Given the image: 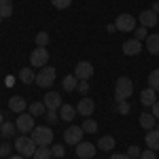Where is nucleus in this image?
Masks as SVG:
<instances>
[{"mask_svg":"<svg viewBox=\"0 0 159 159\" xmlns=\"http://www.w3.org/2000/svg\"><path fill=\"white\" fill-rule=\"evenodd\" d=\"M132 93H134V83H132V79H127V76L117 79V85H115V102H117V104H119V102H125Z\"/></svg>","mask_w":159,"mask_h":159,"instance_id":"obj_1","label":"nucleus"},{"mask_svg":"<svg viewBox=\"0 0 159 159\" xmlns=\"http://www.w3.org/2000/svg\"><path fill=\"white\" fill-rule=\"evenodd\" d=\"M30 138L36 142V147H51L53 132H51V127H47V125H38V127L32 129V136Z\"/></svg>","mask_w":159,"mask_h":159,"instance_id":"obj_2","label":"nucleus"},{"mask_svg":"<svg viewBox=\"0 0 159 159\" xmlns=\"http://www.w3.org/2000/svg\"><path fill=\"white\" fill-rule=\"evenodd\" d=\"M15 151L21 155V157H34V153H36V142L32 140V138H28V136H19L17 140H15Z\"/></svg>","mask_w":159,"mask_h":159,"instance_id":"obj_3","label":"nucleus"},{"mask_svg":"<svg viewBox=\"0 0 159 159\" xmlns=\"http://www.w3.org/2000/svg\"><path fill=\"white\" fill-rule=\"evenodd\" d=\"M53 81H55V68H51V66H45V68H40V72L36 74V83L38 87H43V89H49L53 85Z\"/></svg>","mask_w":159,"mask_h":159,"instance_id":"obj_4","label":"nucleus"},{"mask_svg":"<svg viewBox=\"0 0 159 159\" xmlns=\"http://www.w3.org/2000/svg\"><path fill=\"white\" fill-rule=\"evenodd\" d=\"M47 61H49V51L45 49V47H36V49L30 53V64H32V68H45Z\"/></svg>","mask_w":159,"mask_h":159,"instance_id":"obj_5","label":"nucleus"},{"mask_svg":"<svg viewBox=\"0 0 159 159\" xmlns=\"http://www.w3.org/2000/svg\"><path fill=\"white\" fill-rule=\"evenodd\" d=\"M115 25H117L119 32H134L136 30V17L134 15H127V13H121V15L117 17Z\"/></svg>","mask_w":159,"mask_h":159,"instance_id":"obj_6","label":"nucleus"},{"mask_svg":"<svg viewBox=\"0 0 159 159\" xmlns=\"http://www.w3.org/2000/svg\"><path fill=\"white\" fill-rule=\"evenodd\" d=\"M83 127H76V125H72V127H68L66 132H64V140H66V144H72V147H76L79 142H83Z\"/></svg>","mask_w":159,"mask_h":159,"instance_id":"obj_7","label":"nucleus"},{"mask_svg":"<svg viewBox=\"0 0 159 159\" xmlns=\"http://www.w3.org/2000/svg\"><path fill=\"white\" fill-rule=\"evenodd\" d=\"M15 127H17V132H32L36 125H34V115H25L21 112L19 117H17V123H15Z\"/></svg>","mask_w":159,"mask_h":159,"instance_id":"obj_8","label":"nucleus"},{"mask_svg":"<svg viewBox=\"0 0 159 159\" xmlns=\"http://www.w3.org/2000/svg\"><path fill=\"white\" fill-rule=\"evenodd\" d=\"M138 21H140V25H144V28H155L159 24V17L153 9H148V11H142L138 15Z\"/></svg>","mask_w":159,"mask_h":159,"instance_id":"obj_9","label":"nucleus"},{"mask_svg":"<svg viewBox=\"0 0 159 159\" xmlns=\"http://www.w3.org/2000/svg\"><path fill=\"white\" fill-rule=\"evenodd\" d=\"M91 74H93V66H91L89 61H79V64H76V68H74V76H76L79 81H87V79H91Z\"/></svg>","mask_w":159,"mask_h":159,"instance_id":"obj_10","label":"nucleus"},{"mask_svg":"<svg viewBox=\"0 0 159 159\" xmlns=\"http://www.w3.org/2000/svg\"><path fill=\"white\" fill-rule=\"evenodd\" d=\"M93 110H96V102L91 98H81V102L76 104V112L79 115H83V117H89V115H93Z\"/></svg>","mask_w":159,"mask_h":159,"instance_id":"obj_11","label":"nucleus"},{"mask_svg":"<svg viewBox=\"0 0 159 159\" xmlns=\"http://www.w3.org/2000/svg\"><path fill=\"white\" fill-rule=\"evenodd\" d=\"M96 151H98V148L93 147L91 142H79V144H76V155L81 159H91L96 155Z\"/></svg>","mask_w":159,"mask_h":159,"instance_id":"obj_12","label":"nucleus"},{"mask_svg":"<svg viewBox=\"0 0 159 159\" xmlns=\"http://www.w3.org/2000/svg\"><path fill=\"white\" fill-rule=\"evenodd\" d=\"M140 51H142V43H140V40H136V38L125 40V43H123V53H125V55H129V57L138 55Z\"/></svg>","mask_w":159,"mask_h":159,"instance_id":"obj_13","label":"nucleus"},{"mask_svg":"<svg viewBox=\"0 0 159 159\" xmlns=\"http://www.w3.org/2000/svg\"><path fill=\"white\" fill-rule=\"evenodd\" d=\"M45 106H47V110H57L61 106V96L57 93V91H49L47 96H45Z\"/></svg>","mask_w":159,"mask_h":159,"instance_id":"obj_14","label":"nucleus"},{"mask_svg":"<svg viewBox=\"0 0 159 159\" xmlns=\"http://www.w3.org/2000/svg\"><path fill=\"white\" fill-rule=\"evenodd\" d=\"M157 91H153L151 87H147V89H142V93H140V102H142V106H153L155 102H157Z\"/></svg>","mask_w":159,"mask_h":159,"instance_id":"obj_15","label":"nucleus"},{"mask_svg":"<svg viewBox=\"0 0 159 159\" xmlns=\"http://www.w3.org/2000/svg\"><path fill=\"white\" fill-rule=\"evenodd\" d=\"M25 106H28V104H25V100L21 98V96H13V98L9 100V108H11L13 112H17V115H21L25 110Z\"/></svg>","mask_w":159,"mask_h":159,"instance_id":"obj_16","label":"nucleus"},{"mask_svg":"<svg viewBox=\"0 0 159 159\" xmlns=\"http://www.w3.org/2000/svg\"><path fill=\"white\" fill-rule=\"evenodd\" d=\"M144 140H147V147L151 148V151H157L159 148V129H151Z\"/></svg>","mask_w":159,"mask_h":159,"instance_id":"obj_17","label":"nucleus"},{"mask_svg":"<svg viewBox=\"0 0 159 159\" xmlns=\"http://www.w3.org/2000/svg\"><path fill=\"white\" fill-rule=\"evenodd\" d=\"M147 49L153 55H159V34H148L147 36Z\"/></svg>","mask_w":159,"mask_h":159,"instance_id":"obj_18","label":"nucleus"},{"mask_svg":"<svg viewBox=\"0 0 159 159\" xmlns=\"http://www.w3.org/2000/svg\"><path fill=\"white\" fill-rule=\"evenodd\" d=\"M155 121H157V119L153 117V112H142V115H140V125H142L144 129H148V132L155 129Z\"/></svg>","mask_w":159,"mask_h":159,"instance_id":"obj_19","label":"nucleus"},{"mask_svg":"<svg viewBox=\"0 0 159 159\" xmlns=\"http://www.w3.org/2000/svg\"><path fill=\"white\" fill-rule=\"evenodd\" d=\"M98 148L100 151H106V153L112 151V148H115V138H112V136H102L98 140Z\"/></svg>","mask_w":159,"mask_h":159,"instance_id":"obj_20","label":"nucleus"},{"mask_svg":"<svg viewBox=\"0 0 159 159\" xmlns=\"http://www.w3.org/2000/svg\"><path fill=\"white\" fill-rule=\"evenodd\" d=\"M60 117L64 119V121H72L74 117V106H70V104H61L60 106Z\"/></svg>","mask_w":159,"mask_h":159,"instance_id":"obj_21","label":"nucleus"},{"mask_svg":"<svg viewBox=\"0 0 159 159\" xmlns=\"http://www.w3.org/2000/svg\"><path fill=\"white\" fill-rule=\"evenodd\" d=\"M13 15V2L11 0H0V19H7Z\"/></svg>","mask_w":159,"mask_h":159,"instance_id":"obj_22","label":"nucleus"},{"mask_svg":"<svg viewBox=\"0 0 159 159\" xmlns=\"http://www.w3.org/2000/svg\"><path fill=\"white\" fill-rule=\"evenodd\" d=\"M61 85H64V89H66V91H74V89H76V85H79V79H76V76H72V74H68V76H64Z\"/></svg>","mask_w":159,"mask_h":159,"instance_id":"obj_23","label":"nucleus"},{"mask_svg":"<svg viewBox=\"0 0 159 159\" xmlns=\"http://www.w3.org/2000/svg\"><path fill=\"white\" fill-rule=\"evenodd\" d=\"M19 79L24 81V85H30V83L36 81V74L32 72V68H24V70L19 72Z\"/></svg>","mask_w":159,"mask_h":159,"instance_id":"obj_24","label":"nucleus"},{"mask_svg":"<svg viewBox=\"0 0 159 159\" xmlns=\"http://www.w3.org/2000/svg\"><path fill=\"white\" fill-rule=\"evenodd\" d=\"M53 153H51V147H36V153H34V159H51Z\"/></svg>","mask_w":159,"mask_h":159,"instance_id":"obj_25","label":"nucleus"},{"mask_svg":"<svg viewBox=\"0 0 159 159\" xmlns=\"http://www.w3.org/2000/svg\"><path fill=\"white\" fill-rule=\"evenodd\" d=\"M81 127H83V132H85V134H93V132H98V123L93 121L91 117H87Z\"/></svg>","mask_w":159,"mask_h":159,"instance_id":"obj_26","label":"nucleus"},{"mask_svg":"<svg viewBox=\"0 0 159 159\" xmlns=\"http://www.w3.org/2000/svg\"><path fill=\"white\" fill-rule=\"evenodd\" d=\"M15 129H17V127H15L13 123H9V121L0 125V134H2V138H11V136H15Z\"/></svg>","mask_w":159,"mask_h":159,"instance_id":"obj_27","label":"nucleus"},{"mask_svg":"<svg viewBox=\"0 0 159 159\" xmlns=\"http://www.w3.org/2000/svg\"><path fill=\"white\" fill-rule=\"evenodd\" d=\"M47 112V106H45V102H34V104H30V115H45Z\"/></svg>","mask_w":159,"mask_h":159,"instance_id":"obj_28","label":"nucleus"},{"mask_svg":"<svg viewBox=\"0 0 159 159\" xmlns=\"http://www.w3.org/2000/svg\"><path fill=\"white\" fill-rule=\"evenodd\" d=\"M148 87L153 91H159V70H153L148 74Z\"/></svg>","mask_w":159,"mask_h":159,"instance_id":"obj_29","label":"nucleus"},{"mask_svg":"<svg viewBox=\"0 0 159 159\" xmlns=\"http://www.w3.org/2000/svg\"><path fill=\"white\" fill-rule=\"evenodd\" d=\"M49 45V34L47 32H38L36 34V47H47Z\"/></svg>","mask_w":159,"mask_h":159,"instance_id":"obj_30","label":"nucleus"},{"mask_svg":"<svg viewBox=\"0 0 159 159\" xmlns=\"http://www.w3.org/2000/svg\"><path fill=\"white\" fill-rule=\"evenodd\" d=\"M134 34H136V40H140V43H142V40H147V36H148V32H147V28H144V25H140L138 30H134Z\"/></svg>","mask_w":159,"mask_h":159,"instance_id":"obj_31","label":"nucleus"},{"mask_svg":"<svg viewBox=\"0 0 159 159\" xmlns=\"http://www.w3.org/2000/svg\"><path fill=\"white\" fill-rule=\"evenodd\" d=\"M70 2H72V0H51V4H53L55 9H68Z\"/></svg>","mask_w":159,"mask_h":159,"instance_id":"obj_32","label":"nucleus"},{"mask_svg":"<svg viewBox=\"0 0 159 159\" xmlns=\"http://www.w3.org/2000/svg\"><path fill=\"white\" fill-rule=\"evenodd\" d=\"M11 151H13V147L11 144H7V142H4V144H2V147H0V157H9V155H11Z\"/></svg>","mask_w":159,"mask_h":159,"instance_id":"obj_33","label":"nucleus"},{"mask_svg":"<svg viewBox=\"0 0 159 159\" xmlns=\"http://www.w3.org/2000/svg\"><path fill=\"white\" fill-rule=\"evenodd\" d=\"M51 153H53V157H64V147L61 144H55V147H51Z\"/></svg>","mask_w":159,"mask_h":159,"instance_id":"obj_34","label":"nucleus"},{"mask_svg":"<svg viewBox=\"0 0 159 159\" xmlns=\"http://www.w3.org/2000/svg\"><path fill=\"white\" fill-rule=\"evenodd\" d=\"M127 155H129L132 159H140V148L138 147H129L127 148Z\"/></svg>","mask_w":159,"mask_h":159,"instance_id":"obj_35","label":"nucleus"},{"mask_svg":"<svg viewBox=\"0 0 159 159\" xmlns=\"http://www.w3.org/2000/svg\"><path fill=\"white\" fill-rule=\"evenodd\" d=\"M117 110H119L121 115H127V112H129V104H127V102H119V104H117Z\"/></svg>","mask_w":159,"mask_h":159,"instance_id":"obj_36","label":"nucleus"},{"mask_svg":"<svg viewBox=\"0 0 159 159\" xmlns=\"http://www.w3.org/2000/svg\"><path fill=\"white\" fill-rule=\"evenodd\" d=\"M76 89H79V91H81V93H83V96H85L87 91H89V83H87V81H81V83H79V85H76Z\"/></svg>","mask_w":159,"mask_h":159,"instance_id":"obj_37","label":"nucleus"},{"mask_svg":"<svg viewBox=\"0 0 159 159\" xmlns=\"http://www.w3.org/2000/svg\"><path fill=\"white\" fill-rule=\"evenodd\" d=\"M140 159H157V157H155V151L148 148V151H144V153H140Z\"/></svg>","mask_w":159,"mask_h":159,"instance_id":"obj_38","label":"nucleus"},{"mask_svg":"<svg viewBox=\"0 0 159 159\" xmlns=\"http://www.w3.org/2000/svg\"><path fill=\"white\" fill-rule=\"evenodd\" d=\"M47 121H49V123H55V121H57V117H55V110H47Z\"/></svg>","mask_w":159,"mask_h":159,"instance_id":"obj_39","label":"nucleus"},{"mask_svg":"<svg viewBox=\"0 0 159 159\" xmlns=\"http://www.w3.org/2000/svg\"><path fill=\"white\" fill-rule=\"evenodd\" d=\"M151 108H153V117H155V119H159V102H155Z\"/></svg>","mask_w":159,"mask_h":159,"instance_id":"obj_40","label":"nucleus"},{"mask_svg":"<svg viewBox=\"0 0 159 159\" xmlns=\"http://www.w3.org/2000/svg\"><path fill=\"white\" fill-rule=\"evenodd\" d=\"M110 159H132V157H129V155H121V153H112Z\"/></svg>","mask_w":159,"mask_h":159,"instance_id":"obj_41","label":"nucleus"},{"mask_svg":"<svg viewBox=\"0 0 159 159\" xmlns=\"http://www.w3.org/2000/svg\"><path fill=\"white\" fill-rule=\"evenodd\" d=\"M106 30H108V32H117V25H115V24H108V25H106Z\"/></svg>","mask_w":159,"mask_h":159,"instance_id":"obj_42","label":"nucleus"},{"mask_svg":"<svg viewBox=\"0 0 159 159\" xmlns=\"http://www.w3.org/2000/svg\"><path fill=\"white\" fill-rule=\"evenodd\" d=\"M153 11H155V13H159V2H155V4H153Z\"/></svg>","mask_w":159,"mask_h":159,"instance_id":"obj_43","label":"nucleus"},{"mask_svg":"<svg viewBox=\"0 0 159 159\" xmlns=\"http://www.w3.org/2000/svg\"><path fill=\"white\" fill-rule=\"evenodd\" d=\"M7 159H25V157H21V155H17V157H7Z\"/></svg>","mask_w":159,"mask_h":159,"instance_id":"obj_44","label":"nucleus"},{"mask_svg":"<svg viewBox=\"0 0 159 159\" xmlns=\"http://www.w3.org/2000/svg\"><path fill=\"white\" fill-rule=\"evenodd\" d=\"M2 123H4V121H2V112H0V125H2Z\"/></svg>","mask_w":159,"mask_h":159,"instance_id":"obj_45","label":"nucleus"},{"mask_svg":"<svg viewBox=\"0 0 159 159\" xmlns=\"http://www.w3.org/2000/svg\"><path fill=\"white\" fill-rule=\"evenodd\" d=\"M157 25H159V24H157Z\"/></svg>","mask_w":159,"mask_h":159,"instance_id":"obj_46","label":"nucleus"}]
</instances>
